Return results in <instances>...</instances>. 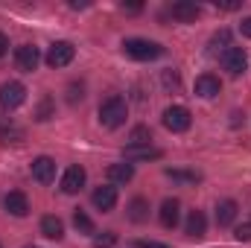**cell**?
<instances>
[{"mask_svg":"<svg viewBox=\"0 0 251 248\" xmlns=\"http://www.w3.org/2000/svg\"><path fill=\"white\" fill-rule=\"evenodd\" d=\"M128 117V105H126L123 97H108L102 105H100V123L105 128H120Z\"/></svg>","mask_w":251,"mask_h":248,"instance_id":"1","label":"cell"},{"mask_svg":"<svg viewBox=\"0 0 251 248\" xmlns=\"http://www.w3.org/2000/svg\"><path fill=\"white\" fill-rule=\"evenodd\" d=\"M123 53L134 62H152L164 53V47L149 38H128V41H123Z\"/></svg>","mask_w":251,"mask_h":248,"instance_id":"2","label":"cell"},{"mask_svg":"<svg viewBox=\"0 0 251 248\" xmlns=\"http://www.w3.org/2000/svg\"><path fill=\"white\" fill-rule=\"evenodd\" d=\"M24 99H26V88L21 82H3L0 85V105L6 111H15L18 105H24Z\"/></svg>","mask_w":251,"mask_h":248,"instance_id":"3","label":"cell"},{"mask_svg":"<svg viewBox=\"0 0 251 248\" xmlns=\"http://www.w3.org/2000/svg\"><path fill=\"white\" fill-rule=\"evenodd\" d=\"M190 123H193V117H190V111L184 105H170V108L164 111V125H167L170 131H176V134L187 131Z\"/></svg>","mask_w":251,"mask_h":248,"instance_id":"4","label":"cell"},{"mask_svg":"<svg viewBox=\"0 0 251 248\" xmlns=\"http://www.w3.org/2000/svg\"><path fill=\"white\" fill-rule=\"evenodd\" d=\"M73 56H76V47L70 44V41H56V44H50V50H47V64L50 67H67V64L73 62Z\"/></svg>","mask_w":251,"mask_h":248,"instance_id":"5","label":"cell"},{"mask_svg":"<svg viewBox=\"0 0 251 248\" xmlns=\"http://www.w3.org/2000/svg\"><path fill=\"white\" fill-rule=\"evenodd\" d=\"M222 67H225L231 76H243V73L249 70V56H246V50H243V47H231V50L222 56Z\"/></svg>","mask_w":251,"mask_h":248,"instance_id":"6","label":"cell"},{"mask_svg":"<svg viewBox=\"0 0 251 248\" xmlns=\"http://www.w3.org/2000/svg\"><path fill=\"white\" fill-rule=\"evenodd\" d=\"M41 62V53H38V47H32V44H21L18 50H15V64L24 70V73H32L35 67Z\"/></svg>","mask_w":251,"mask_h":248,"instance_id":"7","label":"cell"},{"mask_svg":"<svg viewBox=\"0 0 251 248\" xmlns=\"http://www.w3.org/2000/svg\"><path fill=\"white\" fill-rule=\"evenodd\" d=\"M32 178H35L38 184H50V181L56 178V161L47 158V155L35 158V161H32Z\"/></svg>","mask_w":251,"mask_h":248,"instance_id":"8","label":"cell"},{"mask_svg":"<svg viewBox=\"0 0 251 248\" xmlns=\"http://www.w3.org/2000/svg\"><path fill=\"white\" fill-rule=\"evenodd\" d=\"M85 178H88V173L82 167H67L64 175H62V190L67 196H73V193H79L85 187Z\"/></svg>","mask_w":251,"mask_h":248,"instance_id":"9","label":"cell"},{"mask_svg":"<svg viewBox=\"0 0 251 248\" xmlns=\"http://www.w3.org/2000/svg\"><path fill=\"white\" fill-rule=\"evenodd\" d=\"M219 91H222V82H219L213 73H201V76L196 79V94H199L201 99H213Z\"/></svg>","mask_w":251,"mask_h":248,"instance_id":"10","label":"cell"},{"mask_svg":"<svg viewBox=\"0 0 251 248\" xmlns=\"http://www.w3.org/2000/svg\"><path fill=\"white\" fill-rule=\"evenodd\" d=\"M91 198H94V207H97V210H111V207L117 204V187H111V184L97 187Z\"/></svg>","mask_w":251,"mask_h":248,"instance_id":"11","label":"cell"},{"mask_svg":"<svg viewBox=\"0 0 251 248\" xmlns=\"http://www.w3.org/2000/svg\"><path fill=\"white\" fill-rule=\"evenodd\" d=\"M3 207H6L12 216H26V213H29V201H26V196H24L21 190H12V193L3 198Z\"/></svg>","mask_w":251,"mask_h":248,"instance_id":"12","label":"cell"},{"mask_svg":"<svg viewBox=\"0 0 251 248\" xmlns=\"http://www.w3.org/2000/svg\"><path fill=\"white\" fill-rule=\"evenodd\" d=\"M173 18L176 21H181V24H190V21H196L199 15H201V9L193 3V0H178V3H173Z\"/></svg>","mask_w":251,"mask_h":248,"instance_id":"13","label":"cell"},{"mask_svg":"<svg viewBox=\"0 0 251 248\" xmlns=\"http://www.w3.org/2000/svg\"><path fill=\"white\" fill-rule=\"evenodd\" d=\"M178 210H181L178 198H164V204H161V225L164 228H176L178 225Z\"/></svg>","mask_w":251,"mask_h":248,"instance_id":"14","label":"cell"},{"mask_svg":"<svg viewBox=\"0 0 251 248\" xmlns=\"http://www.w3.org/2000/svg\"><path fill=\"white\" fill-rule=\"evenodd\" d=\"M134 178V167L128 161H120V164H111L108 167V181L111 184H128Z\"/></svg>","mask_w":251,"mask_h":248,"instance_id":"15","label":"cell"},{"mask_svg":"<svg viewBox=\"0 0 251 248\" xmlns=\"http://www.w3.org/2000/svg\"><path fill=\"white\" fill-rule=\"evenodd\" d=\"M204 231H207V219H204V213H201V210H190V216H187V237H190V240H201V237H204Z\"/></svg>","mask_w":251,"mask_h":248,"instance_id":"16","label":"cell"},{"mask_svg":"<svg viewBox=\"0 0 251 248\" xmlns=\"http://www.w3.org/2000/svg\"><path fill=\"white\" fill-rule=\"evenodd\" d=\"M123 158L131 164V161H158L161 158V149H152V146H128L123 152Z\"/></svg>","mask_w":251,"mask_h":248,"instance_id":"17","label":"cell"},{"mask_svg":"<svg viewBox=\"0 0 251 248\" xmlns=\"http://www.w3.org/2000/svg\"><path fill=\"white\" fill-rule=\"evenodd\" d=\"M234 219H237V201L234 198L216 201V222L225 228V225H234Z\"/></svg>","mask_w":251,"mask_h":248,"instance_id":"18","label":"cell"},{"mask_svg":"<svg viewBox=\"0 0 251 248\" xmlns=\"http://www.w3.org/2000/svg\"><path fill=\"white\" fill-rule=\"evenodd\" d=\"M41 234H44L47 240H62L64 237V222L59 216H44V219H41Z\"/></svg>","mask_w":251,"mask_h":248,"instance_id":"19","label":"cell"},{"mask_svg":"<svg viewBox=\"0 0 251 248\" xmlns=\"http://www.w3.org/2000/svg\"><path fill=\"white\" fill-rule=\"evenodd\" d=\"M228 50H231V32H228V29H219V32L210 38V56H219V53L225 56Z\"/></svg>","mask_w":251,"mask_h":248,"instance_id":"20","label":"cell"},{"mask_svg":"<svg viewBox=\"0 0 251 248\" xmlns=\"http://www.w3.org/2000/svg\"><path fill=\"white\" fill-rule=\"evenodd\" d=\"M128 219L131 222H146L149 219V201L146 198H131L128 201Z\"/></svg>","mask_w":251,"mask_h":248,"instance_id":"21","label":"cell"},{"mask_svg":"<svg viewBox=\"0 0 251 248\" xmlns=\"http://www.w3.org/2000/svg\"><path fill=\"white\" fill-rule=\"evenodd\" d=\"M149 140H152V131L146 125H134L128 134V146H149Z\"/></svg>","mask_w":251,"mask_h":248,"instance_id":"22","label":"cell"},{"mask_svg":"<svg viewBox=\"0 0 251 248\" xmlns=\"http://www.w3.org/2000/svg\"><path fill=\"white\" fill-rule=\"evenodd\" d=\"M0 137H3V143H18V140L24 137V131H21L18 125H6V123H0Z\"/></svg>","mask_w":251,"mask_h":248,"instance_id":"23","label":"cell"},{"mask_svg":"<svg viewBox=\"0 0 251 248\" xmlns=\"http://www.w3.org/2000/svg\"><path fill=\"white\" fill-rule=\"evenodd\" d=\"M73 225H76V231H82V234H94V222H91L88 213H82V210L73 213Z\"/></svg>","mask_w":251,"mask_h":248,"instance_id":"24","label":"cell"},{"mask_svg":"<svg viewBox=\"0 0 251 248\" xmlns=\"http://www.w3.org/2000/svg\"><path fill=\"white\" fill-rule=\"evenodd\" d=\"M117 243V234H111V231H105L102 237H94V248H111Z\"/></svg>","mask_w":251,"mask_h":248,"instance_id":"25","label":"cell"},{"mask_svg":"<svg viewBox=\"0 0 251 248\" xmlns=\"http://www.w3.org/2000/svg\"><path fill=\"white\" fill-rule=\"evenodd\" d=\"M234 237H237L240 243H251V225H240V228L234 231Z\"/></svg>","mask_w":251,"mask_h":248,"instance_id":"26","label":"cell"},{"mask_svg":"<svg viewBox=\"0 0 251 248\" xmlns=\"http://www.w3.org/2000/svg\"><path fill=\"white\" fill-rule=\"evenodd\" d=\"M167 175H170V178H181V181H199L196 173H176V170H167Z\"/></svg>","mask_w":251,"mask_h":248,"instance_id":"27","label":"cell"},{"mask_svg":"<svg viewBox=\"0 0 251 248\" xmlns=\"http://www.w3.org/2000/svg\"><path fill=\"white\" fill-rule=\"evenodd\" d=\"M85 94H82V85L76 88V85H70V94H67V102H79Z\"/></svg>","mask_w":251,"mask_h":248,"instance_id":"28","label":"cell"},{"mask_svg":"<svg viewBox=\"0 0 251 248\" xmlns=\"http://www.w3.org/2000/svg\"><path fill=\"white\" fill-rule=\"evenodd\" d=\"M137 248H170V246H161V243H152V240H137Z\"/></svg>","mask_w":251,"mask_h":248,"instance_id":"29","label":"cell"},{"mask_svg":"<svg viewBox=\"0 0 251 248\" xmlns=\"http://www.w3.org/2000/svg\"><path fill=\"white\" fill-rule=\"evenodd\" d=\"M240 32H243L246 38H251V18H246V21L240 24Z\"/></svg>","mask_w":251,"mask_h":248,"instance_id":"30","label":"cell"},{"mask_svg":"<svg viewBox=\"0 0 251 248\" xmlns=\"http://www.w3.org/2000/svg\"><path fill=\"white\" fill-rule=\"evenodd\" d=\"M6 50H9V41H6V35L0 32V56H6Z\"/></svg>","mask_w":251,"mask_h":248,"instance_id":"31","label":"cell"},{"mask_svg":"<svg viewBox=\"0 0 251 248\" xmlns=\"http://www.w3.org/2000/svg\"><path fill=\"white\" fill-rule=\"evenodd\" d=\"M216 6H219V9H228V12H231V9H240V3H216Z\"/></svg>","mask_w":251,"mask_h":248,"instance_id":"32","label":"cell"},{"mask_svg":"<svg viewBox=\"0 0 251 248\" xmlns=\"http://www.w3.org/2000/svg\"><path fill=\"white\" fill-rule=\"evenodd\" d=\"M26 248H35V246H26Z\"/></svg>","mask_w":251,"mask_h":248,"instance_id":"33","label":"cell"}]
</instances>
